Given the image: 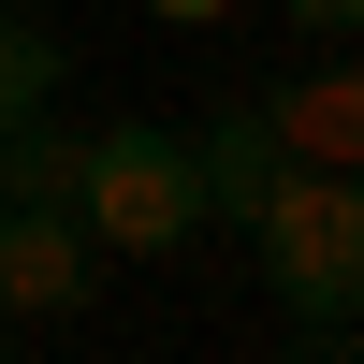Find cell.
Here are the masks:
<instances>
[{"label":"cell","instance_id":"1","mask_svg":"<svg viewBox=\"0 0 364 364\" xmlns=\"http://www.w3.org/2000/svg\"><path fill=\"white\" fill-rule=\"evenodd\" d=\"M73 219L102 262H175L204 233V175H190V132H161V117H117V132H87L73 161Z\"/></svg>","mask_w":364,"mask_h":364},{"label":"cell","instance_id":"2","mask_svg":"<svg viewBox=\"0 0 364 364\" xmlns=\"http://www.w3.org/2000/svg\"><path fill=\"white\" fill-rule=\"evenodd\" d=\"M248 262H262V291L291 321H350L364 306V190H350V161H291L262 190V219H248Z\"/></svg>","mask_w":364,"mask_h":364},{"label":"cell","instance_id":"3","mask_svg":"<svg viewBox=\"0 0 364 364\" xmlns=\"http://www.w3.org/2000/svg\"><path fill=\"white\" fill-rule=\"evenodd\" d=\"M102 291V248H87L73 204H0V306L15 321H73Z\"/></svg>","mask_w":364,"mask_h":364},{"label":"cell","instance_id":"4","mask_svg":"<svg viewBox=\"0 0 364 364\" xmlns=\"http://www.w3.org/2000/svg\"><path fill=\"white\" fill-rule=\"evenodd\" d=\"M190 175H204V219H262V190H277V132H262V102H219L190 132Z\"/></svg>","mask_w":364,"mask_h":364},{"label":"cell","instance_id":"5","mask_svg":"<svg viewBox=\"0 0 364 364\" xmlns=\"http://www.w3.org/2000/svg\"><path fill=\"white\" fill-rule=\"evenodd\" d=\"M262 132H277V161H350V58H321L306 87H277Z\"/></svg>","mask_w":364,"mask_h":364},{"label":"cell","instance_id":"6","mask_svg":"<svg viewBox=\"0 0 364 364\" xmlns=\"http://www.w3.org/2000/svg\"><path fill=\"white\" fill-rule=\"evenodd\" d=\"M73 161H87V132H58V102L15 117L0 132V204H73Z\"/></svg>","mask_w":364,"mask_h":364},{"label":"cell","instance_id":"7","mask_svg":"<svg viewBox=\"0 0 364 364\" xmlns=\"http://www.w3.org/2000/svg\"><path fill=\"white\" fill-rule=\"evenodd\" d=\"M44 102H58V44L0 15V132H15V117H44Z\"/></svg>","mask_w":364,"mask_h":364},{"label":"cell","instance_id":"8","mask_svg":"<svg viewBox=\"0 0 364 364\" xmlns=\"http://www.w3.org/2000/svg\"><path fill=\"white\" fill-rule=\"evenodd\" d=\"M277 15H291V29H321V44H350V29H364V0H277Z\"/></svg>","mask_w":364,"mask_h":364},{"label":"cell","instance_id":"9","mask_svg":"<svg viewBox=\"0 0 364 364\" xmlns=\"http://www.w3.org/2000/svg\"><path fill=\"white\" fill-rule=\"evenodd\" d=\"M146 15H175V29H219V15H233V0H146Z\"/></svg>","mask_w":364,"mask_h":364}]
</instances>
